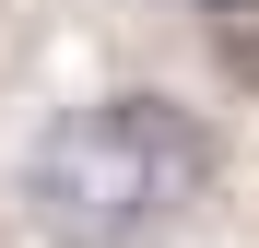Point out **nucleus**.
Returning <instances> with one entry per match:
<instances>
[{"label":"nucleus","mask_w":259,"mask_h":248,"mask_svg":"<svg viewBox=\"0 0 259 248\" xmlns=\"http://www.w3.org/2000/svg\"><path fill=\"white\" fill-rule=\"evenodd\" d=\"M212 189V130L177 95H95L24 142V225L48 248H142Z\"/></svg>","instance_id":"obj_1"},{"label":"nucleus","mask_w":259,"mask_h":248,"mask_svg":"<svg viewBox=\"0 0 259 248\" xmlns=\"http://www.w3.org/2000/svg\"><path fill=\"white\" fill-rule=\"evenodd\" d=\"M189 12H212V24H247V12H259V0H189Z\"/></svg>","instance_id":"obj_2"}]
</instances>
